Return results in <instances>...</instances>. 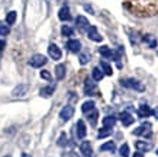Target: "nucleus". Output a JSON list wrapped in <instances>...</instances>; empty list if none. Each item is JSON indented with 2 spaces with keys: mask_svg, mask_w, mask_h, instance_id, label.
I'll return each instance as SVG.
<instances>
[{
  "mask_svg": "<svg viewBox=\"0 0 158 157\" xmlns=\"http://www.w3.org/2000/svg\"><path fill=\"white\" fill-rule=\"evenodd\" d=\"M55 74H57V79H64V76H65V66L64 64H58L57 67H55Z\"/></svg>",
  "mask_w": 158,
  "mask_h": 157,
  "instance_id": "6ab92c4d",
  "label": "nucleus"
},
{
  "mask_svg": "<svg viewBox=\"0 0 158 157\" xmlns=\"http://www.w3.org/2000/svg\"><path fill=\"white\" fill-rule=\"evenodd\" d=\"M97 116H99V112L97 111H91V112H89L87 114V118H89V121L91 122V125H96V121H97Z\"/></svg>",
  "mask_w": 158,
  "mask_h": 157,
  "instance_id": "b1692460",
  "label": "nucleus"
},
{
  "mask_svg": "<svg viewBox=\"0 0 158 157\" xmlns=\"http://www.w3.org/2000/svg\"><path fill=\"white\" fill-rule=\"evenodd\" d=\"M16 16H18V13H16V12H13V10H12V12H9V13H7V16H6V22H7L9 25H13L15 22H16Z\"/></svg>",
  "mask_w": 158,
  "mask_h": 157,
  "instance_id": "393cba45",
  "label": "nucleus"
},
{
  "mask_svg": "<svg viewBox=\"0 0 158 157\" xmlns=\"http://www.w3.org/2000/svg\"><path fill=\"white\" fill-rule=\"evenodd\" d=\"M87 35H89V38H90L91 41H96V42H100L102 39H103V38H102V35L97 32V29L94 28V26H89Z\"/></svg>",
  "mask_w": 158,
  "mask_h": 157,
  "instance_id": "6e6552de",
  "label": "nucleus"
},
{
  "mask_svg": "<svg viewBox=\"0 0 158 157\" xmlns=\"http://www.w3.org/2000/svg\"><path fill=\"white\" fill-rule=\"evenodd\" d=\"M135 9L145 12V13H155L158 12V0H128Z\"/></svg>",
  "mask_w": 158,
  "mask_h": 157,
  "instance_id": "f257e3e1",
  "label": "nucleus"
},
{
  "mask_svg": "<svg viewBox=\"0 0 158 157\" xmlns=\"http://www.w3.org/2000/svg\"><path fill=\"white\" fill-rule=\"evenodd\" d=\"M134 157H144V156H142V153H135Z\"/></svg>",
  "mask_w": 158,
  "mask_h": 157,
  "instance_id": "4c0bfd02",
  "label": "nucleus"
},
{
  "mask_svg": "<svg viewBox=\"0 0 158 157\" xmlns=\"http://www.w3.org/2000/svg\"><path fill=\"white\" fill-rule=\"evenodd\" d=\"M41 77H42L44 80H48V81L52 79V77H51V73L47 72V70H42V72H41Z\"/></svg>",
  "mask_w": 158,
  "mask_h": 157,
  "instance_id": "72a5a7b5",
  "label": "nucleus"
},
{
  "mask_svg": "<svg viewBox=\"0 0 158 157\" xmlns=\"http://www.w3.org/2000/svg\"><path fill=\"white\" fill-rule=\"evenodd\" d=\"M80 151H81L83 156L86 157H90L91 153H93V148H91V144L89 141H83L81 146H80Z\"/></svg>",
  "mask_w": 158,
  "mask_h": 157,
  "instance_id": "9b49d317",
  "label": "nucleus"
},
{
  "mask_svg": "<svg viewBox=\"0 0 158 157\" xmlns=\"http://www.w3.org/2000/svg\"><path fill=\"white\" fill-rule=\"evenodd\" d=\"M74 115V108H73L71 105H67V106H64L60 112V118L62 121H68V119H71V116Z\"/></svg>",
  "mask_w": 158,
  "mask_h": 157,
  "instance_id": "20e7f679",
  "label": "nucleus"
},
{
  "mask_svg": "<svg viewBox=\"0 0 158 157\" xmlns=\"http://www.w3.org/2000/svg\"><path fill=\"white\" fill-rule=\"evenodd\" d=\"M135 146H136V148L138 150H142V151H147V150H149V144L148 143H144V141H136L135 143Z\"/></svg>",
  "mask_w": 158,
  "mask_h": 157,
  "instance_id": "cd10ccee",
  "label": "nucleus"
},
{
  "mask_svg": "<svg viewBox=\"0 0 158 157\" xmlns=\"http://www.w3.org/2000/svg\"><path fill=\"white\" fill-rule=\"evenodd\" d=\"M9 33V26H6V25H0V35L2 37H6Z\"/></svg>",
  "mask_w": 158,
  "mask_h": 157,
  "instance_id": "473e14b6",
  "label": "nucleus"
},
{
  "mask_svg": "<svg viewBox=\"0 0 158 157\" xmlns=\"http://www.w3.org/2000/svg\"><path fill=\"white\" fill-rule=\"evenodd\" d=\"M102 151H110V153H113L115 151V143L113 141H107V143H105L103 146L100 147Z\"/></svg>",
  "mask_w": 158,
  "mask_h": 157,
  "instance_id": "4be33fe9",
  "label": "nucleus"
},
{
  "mask_svg": "<svg viewBox=\"0 0 158 157\" xmlns=\"http://www.w3.org/2000/svg\"><path fill=\"white\" fill-rule=\"evenodd\" d=\"M157 154H158V150H157Z\"/></svg>",
  "mask_w": 158,
  "mask_h": 157,
  "instance_id": "ea45409f",
  "label": "nucleus"
},
{
  "mask_svg": "<svg viewBox=\"0 0 158 157\" xmlns=\"http://www.w3.org/2000/svg\"><path fill=\"white\" fill-rule=\"evenodd\" d=\"M89 61H90V55H89L87 52H81V54H80V63H81V64H87Z\"/></svg>",
  "mask_w": 158,
  "mask_h": 157,
  "instance_id": "2f4dec72",
  "label": "nucleus"
},
{
  "mask_svg": "<svg viewBox=\"0 0 158 157\" xmlns=\"http://www.w3.org/2000/svg\"><path fill=\"white\" fill-rule=\"evenodd\" d=\"M61 32H62V35H65V37H71L74 31H73L71 26H67V25H64V26L61 28Z\"/></svg>",
  "mask_w": 158,
  "mask_h": 157,
  "instance_id": "c756f323",
  "label": "nucleus"
},
{
  "mask_svg": "<svg viewBox=\"0 0 158 157\" xmlns=\"http://www.w3.org/2000/svg\"><path fill=\"white\" fill-rule=\"evenodd\" d=\"M152 115H154V116H155V118L158 119V108H155V109L152 111Z\"/></svg>",
  "mask_w": 158,
  "mask_h": 157,
  "instance_id": "e433bc0d",
  "label": "nucleus"
},
{
  "mask_svg": "<svg viewBox=\"0 0 158 157\" xmlns=\"http://www.w3.org/2000/svg\"><path fill=\"white\" fill-rule=\"evenodd\" d=\"M5 47H6V42L0 39V51H3V50H5Z\"/></svg>",
  "mask_w": 158,
  "mask_h": 157,
  "instance_id": "f704fd0d",
  "label": "nucleus"
},
{
  "mask_svg": "<svg viewBox=\"0 0 158 157\" xmlns=\"http://www.w3.org/2000/svg\"><path fill=\"white\" fill-rule=\"evenodd\" d=\"M138 114H139V116H142V118H148V116H151L152 115V111L149 109L147 105H141L139 106V111H138Z\"/></svg>",
  "mask_w": 158,
  "mask_h": 157,
  "instance_id": "dca6fc26",
  "label": "nucleus"
},
{
  "mask_svg": "<svg viewBox=\"0 0 158 157\" xmlns=\"http://www.w3.org/2000/svg\"><path fill=\"white\" fill-rule=\"evenodd\" d=\"M54 90H55V87H54V86H45V87H42V89H41V92H39V93H41V96H42V98H48V96H51L54 93Z\"/></svg>",
  "mask_w": 158,
  "mask_h": 157,
  "instance_id": "f3484780",
  "label": "nucleus"
},
{
  "mask_svg": "<svg viewBox=\"0 0 158 157\" xmlns=\"http://www.w3.org/2000/svg\"><path fill=\"white\" fill-rule=\"evenodd\" d=\"M84 9H86V10H87V12H90V13H93V9H91V6L86 5V6H84Z\"/></svg>",
  "mask_w": 158,
  "mask_h": 157,
  "instance_id": "c9c22d12",
  "label": "nucleus"
},
{
  "mask_svg": "<svg viewBox=\"0 0 158 157\" xmlns=\"http://www.w3.org/2000/svg\"><path fill=\"white\" fill-rule=\"evenodd\" d=\"M67 47L71 52H80V50H81V44H80V41H77V39H70V41L67 42Z\"/></svg>",
  "mask_w": 158,
  "mask_h": 157,
  "instance_id": "f8f14e48",
  "label": "nucleus"
},
{
  "mask_svg": "<svg viewBox=\"0 0 158 157\" xmlns=\"http://www.w3.org/2000/svg\"><path fill=\"white\" fill-rule=\"evenodd\" d=\"M110 133H112V128H106V127H103L102 129H99L97 137H99V138H105V137H107V135H110Z\"/></svg>",
  "mask_w": 158,
  "mask_h": 157,
  "instance_id": "bb28decb",
  "label": "nucleus"
},
{
  "mask_svg": "<svg viewBox=\"0 0 158 157\" xmlns=\"http://www.w3.org/2000/svg\"><path fill=\"white\" fill-rule=\"evenodd\" d=\"M91 74H93V80L96 81H100L102 79H103V72H102L100 68H93V72H91Z\"/></svg>",
  "mask_w": 158,
  "mask_h": 157,
  "instance_id": "5701e85b",
  "label": "nucleus"
},
{
  "mask_svg": "<svg viewBox=\"0 0 158 157\" xmlns=\"http://www.w3.org/2000/svg\"><path fill=\"white\" fill-rule=\"evenodd\" d=\"M93 109H94V102H93V100H87V102H84V103L81 105V111L84 114H89V112H91Z\"/></svg>",
  "mask_w": 158,
  "mask_h": 157,
  "instance_id": "a211bd4d",
  "label": "nucleus"
},
{
  "mask_svg": "<svg viewBox=\"0 0 158 157\" xmlns=\"http://www.w3.org/2000/svg\"><path fill=\"white\" fill-rule=\"evenodd\" d=\"M76 22H77V26H78V28H81V29L89 28V20H87L84 16H78L76 19Z\"/></svg>",
  "mask_w": 158,
  "mask_h": 157,
  "instance_id": "412c9836",
  "label": "nucleus"
},
{
  "mask_svg": "<svg viewBox=\"0 0 158 157\" xmlns=\"http://www.w3.org/2000/svg\"><path fill=\"white\" fill-rule=\"evenodd\" d=\"M22 157H31V156H29V154H25V153H23V154H22Z\"/></svg>",
  "mask_w": 158,
  "mask_h": 157,
  "instance_id": "58836bf2",
  "label": "nucleus"
},
{
  "mask_svg": "<svg viewBox=\"0 0 158 157\" xmlns=\"http://www.w3.org/2000/svg\"><path fill=\"white\" fill-rule=\"evenodd\" d=\"M115 124H116L115 116H106V118L103 119V127H106V128H112Z\"/></svg>",
  "mask_w": 158,
  "mask_h": 157,
  "instance_id": "aec40b11",
  "label": "nucleus"
},
{
  "mask_svg": "<svg viewBox=\"0 0 158 157\" xmlns=\"http://www.w3.org/2000/svg\"><path fill=\"white\" fill-rule=\"evenodd\" d=\"M65 144H67V134L62 133L61 135H60V138H58V146H60V147H64Z\"/></svg>",
  "mask_w": 158,
  "mask_h": 157,
  "instance_id": "7c9ffc66",
  "label": "nucleus"
},
{
  "mask_svg": "<svg viewBox=\"0 0 158 157\" xmlns=\"http://www.w3.org/2000/svg\"><path fill=\"white\" fill-rule=\"evenodd\" d=\"M58 18H60V20H70L71 19L68 6H62L61 9H60V12H58Z\"/></svg>",
  "mask_w": 158,
  "mask_h": 157,
  "instance_id": "ddd939ff",
  "label": "nucleus"
},
{
  "mask_svg": "<svg viewBox=\"0 0 158 157\" xmlns=\"http://www.w3.org/2000/svg\"><path fill=\"white\" fill-rule=\"evenodd\" d=\"M86 133H87L86 124H84L81 119H80V121L77 122V137H78V138H84V137H86Z\"/></svg>",
  "mask_w": 158,
  "mask_h": 157,
  "instance_id": "4468645a",
  "label": "nucleus"
},
{
  "mask_svg": "<svg viewBox=\"0 0 158 157\" xmlns=\"http://www.w3.org/2000/svg\"><path fill=\"white\" fill-rule=\"evenodd\" d=\"M84 89H86V95H94L96 93V85H94V81L91 80V79H86L84 81Z\"/></svg>",
  "mask_w": 158,
  "mask_h": 157,
  "instance_id": "1a4fd4ad",
  "label": "nucleus"
},
{
  "mask_svg": "<svg viewBox=\"0 0 158 157\" xmlns=\"http://www.w3.org/2000/svg\"><path fill=\"white\" fill-rule=\"evenodd\" d=\"M48 54L51 55L52 60H60L62 57V51L60 50V47H57L55 44H51L48 47Z\"/></svg>",
  "mask_w": 158,
  "mask_h": 157,
  "instance_id": "39448f33",
  "label": "nucleus"
},
{
  "mask_svg": "<svg viewBox=\"0 0 158 157\" xmlns=\"http://www.w3.org/2000/svg\"><path fill=\"white\" fill-rule=\"evenodd\" d=\"M26 93H28V85H18L13 89V92H12V95H13L15 98H22V96H25Z\"/></svg>",
  "mask_w": 158,
  "mask_h": 157,
  "instance_id": "0eeeda50",
  "label": "nucleus"
},
{
  "mask_svg": "<svg viewBox=\"0 0 158 157\" xmlns=\"http://www.w3.org/2000/svg\"><path fill=\"white\" fill-rule=\"evenodd\" d=\"M45 63H47V57L42 55V54H35L32 57L29 58V64L35 68H39V67L45 66Z\"/></svg>",
  "mask_w": 158,
  "mask_h": 157,
  "instance_id": "7ed1b4c3",
  "label": "nucleus"
},
{
  "mask_svg": "<svg viewBox=\"0 0 158 157\" xmlns=\"http://www.w3.org/2000/svg\"><path fill=\"white\" fill-rule=\"evenodd\" d=\"M119 119L125 127H129V125L134 122V116H132L129 112H122V114L119 115Z\"/></svg>",
  "mask_w": 158,
  "mask_h": 157,
  "instance_id": "9d476101",
  "label": "nucleus"
},
{
  "mask_svg": "<svg viewBox=\"0 0 158 157\" xmlns=\"http://www.w3.org/2000/svg\"><path fill=\"white\" fill-rule=\"evenodd\" d=\"M120 85L123 86V87H126V89H134V90H136V92L144 90L142 83L138 80H135V79H122V80H120Z\"/></svg>",
  "mask_w": 158,
  "mask_h": 157,
  "instance_id": "f03ea898",
  "label": "nucleus"
},
{
  "mask_svg": "<svg viewBox=\"0 0 158 157\" xmlns=\"http://www.w3.org/2000/svg\"><path fill=\"white\" fill-rule=\"evenodd\" d=\"M6 157H10V156H6Z\"/></svg>",
  "mask_w": 158,
  "mask_h": 157,
  "instance_id": "a19ab883",
  "label": "nucleus"
},
{
  "mask_svg": "<svg viewBox=\"0 0 158 157\" xmlns=\"http://www.w3.org/2000/svg\"><path fill=\"white\" fill-rule=\"evenodd\" d=\"M99 52H100L102 55H103V57H106V58H113V60H116V61L119 60V55H116L115 52L112 51L109 47H106V45H103V47L99 48Z\"/></svg>",
  "mask_w": 158,
  "mask_h": 157,
  "instance_id": "423d86ee",
  "label": "nucleus"
},
{
  "mask_svg": "<svg viewBox=\"0 0 158 157\" xmlns=\"http://www.w3.org/2000/svg\"><path fill=\"white\" fill-rule=\"evenodd\" d=\"M149 129H151V124H149V122H145V124H142L136 129H134V135H142V134L145 135V133L149 131Z\"/></svg>",
  "mask_w": 158,
  "mask_h": 157,
  "instance_id": "2eb2a0df",
  "label": "nucleus"
},
{
  "mask_svg": "<svg viewBox=\"0 0 158 157\" xmlns=\"http://www.w3.org/2000/svg\"><path fill=\"white\" fill-rule=\"evenodd\" d=\"M119 154L122 157H128V156H129V146H128V144H123V146L120 147V150H119Z\"/></svg>",
  "mask_w": 158,
  "mask_h": 157,
  "instance_id": "c85d7f7f",
  "label": "nucleus"
},
{
  "mask_svg": "<svg viewBox=\"0 0 158 157\" xmlns=\"http://www.w3.org/2000/svg\"><path fill=\"white\" fill-rule=\"evenodd\" d=\"M100 66H102V70H103V73H105V74H107V76H110V74H112V67H110L109 63L102 61Z\"/></svg>",
  "mask_w": 158,
  "mask_h": 157,
  "instance_id": "a878e982",
  "label": "nucleus"
}]
</instances>
